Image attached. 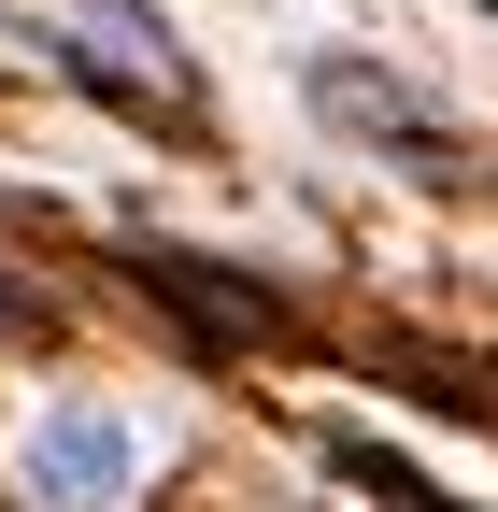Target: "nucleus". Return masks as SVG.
<instances>
[{"label":"nucleus","instance_id":"f257e3e1","mask_svg":"<svg viewBox=\"0 0 498 512\" xmlns=\"http://www.w3.org/2000/svg\"><path fill=\"white\" fill-rule=\"evenodd\" d=\"M72 86H100V100H129V114H157V128H200V86H185V43H171V15L157 0H86L72 29L43 43Z\"/></svg>","mask_w":498,"mask_h":512},{"label":"nucleus","instance_id":"f03ea898","mask_svg":"<svg viewBox=\"0 0 498 512\" xmlns=\"http://www.w3.org/2000/svg\"><path fill=\"white\" fill-rule=\"evenodd\" d=\"M129 484H143V427L129 413H100V399L29 413V498L43 512H129Z\"/></svg>","mask_w":498,"mask_h":512},{"label":"nucleus","instance_id":"7ed1b4c3","mask_svg":"<svg viewBox=\"0 0 498 512\" xmlns=\"http://www.w3.org/2000/svg\"><path fill=\"white\" fill-rule=\"evenodd\" d=\"M314 114L342 128V143H370V157H413V171L456 157V114L427 100V86H399L385 57H314Z\"/></svg>","mask_w":498,"mask_h":512},{"label":"nucleus","instance_id":"20e7f679","mask_svg":"<svg viewBox=\"0 0 498 512\" xmlns=\"http://www.w3.org/2000/svg\"><path fill=\"white\" fill-rule=\"evenodd\" d=\"M342 484H370V498H399V512H456L442 484H413V470L385 456V441H342Z\"/></svg>","mask_w":498,"mask_h":512}]
</instances>
